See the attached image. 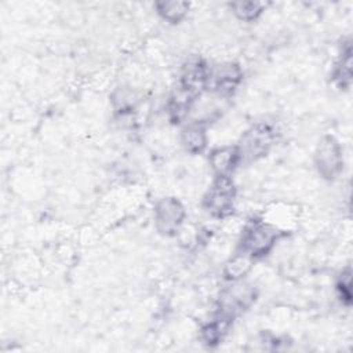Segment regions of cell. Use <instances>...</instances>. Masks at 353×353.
I'll return each instance as SVG.
<instances>
[{
	"label": "cell",
	"instance_id": "cell-1",
	"mask_svg": "<svg viewBox=\"0 0 353 353\" xmlns=\"http://www.w3.org/2000/svg\"><path fill=\"white\" fill-rule=\"evenodd\" d=\"M281 237L283 232L274 223L261 218H252L247 221L240 233L237 250L259 261L274 250Z\"/></svg>",
	"mask_w": 353,
	"mask_h": 353
},
{
	"label": "cell",
	"instance_id": "cell-2",
	"mask_svg": "<svg viewBox=\"0 0 353 353\" xmlns=\"http://www.w3.org/2000/svg\"><path fill=\"white\" fill-rule=\"evenodd\" d=\"M277 141V130L266 121H256L250 125L237 141L236 148L240 163L250 164L266 157Z\"/></svg>",
	"mask_w": 353,
	"mask_h": 353
},
{
	"label": "cell",
	"instance_id": "cell-3",
	"mask_svg": "<svg viewBox=\"0 0 353 353\" xmlns=\"http://www.w3.org/2000/svg\"><path fill=\"white\" fill-rule=\"evenodd\" d=\"M237 186L233 176H214L201 199L203 210L214 219H228L236 211Z\"/></svg>",
	"mask_w": 353,
	"mask_h": 353
},
{
	"label": "cell",
	"instance_id": "cell-4",
	"mask_svg": "<svg viewBox=\"0 0 353 353\" xmlns=\"http://www.w3.org/2000/svg\"><path fill=\"white\" fill-rule=\"evenodd\" d=\"M313 163L317 174L325 181H335L345 168L343 146L339 139L331 134L323 135L314 149Z\"/></svg>",
	"mask_w": 353,
	"mask_h": 353
},
{
	"label": "cell",
	"instance_id": "cell-5",
	"mask_svg": "<svg viewBox=\"0 0 353 353\" xmlns=\"http://www.w3.org/2000/svg\"><path fill=\"white\" fill-rule=\"evenodd\" d=\"M256 299L258 288L252 283L247 280L228 283L218 296L216 312L236 320L240 314L250 310Z\"/></svg>",
	"mask_w": 353,
	"mask_h": 353
},
{
	"label": "cell",
	"instance_id": "cell-6",
	"mask_svg": "<svg viewBox=\"0 0 353 353\" xmlns=\"http://www.w3.org/2000/svg\"><path fill=\"white\" fill-rule=\"evenodd\" d=\"M186 207L175 196H164L153 205L154 229L164 237L176 236L186 221Z\"/></svg>",
	"mask_w": 353,
	"mask_h": 353
},
{
	"label": "cell",
	"instance_id": "cell-7",
	"mask_svg": "<svg viewBox=\"0 0 353 353\" xmlns=\"http://www.w3.org/2000/svg\"><path fill=\"white\" fill-rule=\"evenodd\" d=\"M244 80V70L240 63L234 61H225L211 66L208 88L210 92L222 101L232 98Z\"/></svg>",
	"mask_w": 353,
	"mask_h": 353
},
{
	"label": "cell",
	"instance_id": "cell-8",
	"mask_svg": "<svg viewBox=\"0 0 353 353\" xmlns=\"http://www.w3.org/2000/svg\"><path fill=\"white\" fill-rule=\"evenodd\" d=\"M210 73L211 65L205 58L201 55H190L181 66L178 88L193 98H200L208 88Z\"/></svg>",
	"mask_w": 353,
	"mask_h": 353
},
{
	"label": "cell",
	"instance_id": "cell-9",
	"mask_svg": "<svg viewBox=\"0 0 353 353\" xmlns=\"http://www.w3.org/2000/svg\"><path fill=\"white\" fill-rule=\"evenodd\" d=\"M139 101H141V97L138 91L128 84L117 85L109 95L110 108L117 121L128 120V119L132 120L138 109Z\"/></svg>",
	"mask_w": 353,
	"mask_h": 353
},
{
	"label": "cell",
	"instance_id": "cell-10",
	"mask_svg": "<svg viewBox=\"0 0 353 353\" xmlns=\"http://www.w3.org/2000/svg\"><path fill=\"white\" fill-rule=\"evenodd\" d=\"M208 165L214 176H232L241 165L236 145H222L210 150Z\"/></svg>",
	"mask_w": 353,
	"mask_h": 353
},
{
	"label": "cell",
	"instance_id": "cell-11",
	"mask_svg": "<svg viewBox=\"0 0 353 353\" xmlns=\"http://www.w3.org/2000/svg\"><path fill=\"white\" fill-rule=\"evenodd\" d=\"M234 319L215 310L214 316L204 321L199 330V338L207 347H216L229 334Z\"/></svg>",
	"mask_w": 353,
	"mask_h": 353
},
{
	"label": "cell",
	"instance_id": "cell-12",
	"mask_svg": "<svg viewBox=\"0 0 353 353\" xmlns=\"http://www.w3.org/2000/svg\"><path fill=\"white\" fill-rule=\"evenodd\" d=\"M183 150L189 154H203L208 149L207 125L199 121H188L183 124L179 135Z\"/></svg>",
	"mask_w": 353,
	"mask_h": 353
},
{
	"label": "cell",
	"instance_id": "cell-13",
	"mask_svg": "<svg viewBox=\"0 0 353 353\" xmlns=\"http://www.w3.org/2000/svg\"><path fill=\"white\" fill-rule=\"evenodd\" d=\"M352 40L342 41L338 58L331 70V80L339 90H349L352 85Z\"/></svg>",
	"mask_w": 353,
	"mask_h": 353
},
{
	"label": "cell",
	"instance_id": "cell-14",
	"mask_svg": "<svg viewBox=\"0 0 353 353\" xmlns=\"http://www.w3.org/2000/svg\"><path fill=\"white\" fill-rule=\"evenodd\" d=\"M255 262L256 261L252 259L245 252L236 250V252L230 255L222 266V279L226 283L245 280L247 276L254 269Z\"/></svg>",
	"mask_w": 353,
	"mask_h": 353
},
{
	"label": "cell",
	"instance_id": "cell-15",
	"mask_svg": "<svg viewBox=\"0 0 353 353\" xmlns=\"http://www.w3.org/2000/svg\"><path fill=\"white\" fill-rule=\"evenodd\" d=\"M156 14L160 17L161 21L170 25L181 23L190 11V3L179 1V0H163L154 3Z\"/></svg>",
	"mask_w": 353,
	"mask_h": 353
},
{
	"label": "cell",
	"instance_id": "cell-16",
	"mask_svg": "<svg viewBox=\"0 0 353 353\" xmlns=\"http://www.w3.org/2000/svg\"><path fill=\"white\" fill-rule=\"evenodd\" d=\"M236 19L245 23L256 22L266 10V3L256 0H239L228 4Z\"/></svg>",
	"mask_w": 353,
	"mask_h": 353
},
{
	"label": "cell",
	"instance_id": "cell-17",
	"mask_svg": "<svg viewBox=\"0 0 353 353\" xmlns=\"http://www.w3.org/2000/svg\"><path fill=\"white\" fill-rule=\"evenodd\" d=\"M335 292L342 305H345L346 307H349L352 305L353 292H352V268H350V265L341 269L339 273L336 274Z\"/></svg>",
	"mask_w": 353,
	"mask_h": 353
}]
</instances>
